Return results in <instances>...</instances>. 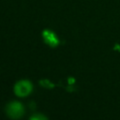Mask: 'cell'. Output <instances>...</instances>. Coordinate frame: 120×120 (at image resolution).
<instances>
[{"mask_svg": "<svg viewBox=\"0 0 120 120\" xmlns=\"http://www.w3.org/2000/svg\"><path fill=\"white\" fill-rule=\"evenodd\" d=\"M39 83L43 86V87H46V88H52L53 87V84L49 81V80H41L39 82Z\"/></svg>", "mask_w": 120, "mask_h": 120, "instance_id": "cell-5", "label": "cell"}, {"mask_svg": "<svg viewBox=\"0 0 120 120\" xmlns=\"http://www.w3.org/2000/svg\"><path fill=\"white\" fill-rule=\"evenodd\" d=\"M6 113L9 118L13 120H17L23 115L24 108L21 102L11 101L6 106Z\"/></svg>", "mask_w": 120, "mask_h": 120, "instance_id": "cell-1", "label": "cell"}, {"mask_svg": "<svg viewBox=\"0 0 120 120\" xmlns=\"http://www.w3.org/2000/svg\"><path fill=\"white\" fill-rule=\"evenodd\" d=\"M33 90V84L28 80H21L14 85V93L20 98L27 97Z\"/></svg>", "mask_w": 120, "mask_h": 120, "instance_id": "cell-2", "label": "cell"}, {"mask_svg": "<svg viewBox=\"0 0 120 120\" xmlns=\"http://www.w3.org/2000/svg\"><path fill=\"white\" fill-rule=\"evenodd\" d=\"M29 120H48V118L41 113H34Z\"/></svg>", "mask_w": 120, "mask_h": 120, "instance_id": "cell-4", "label": "cell"}, {"mask_svg": "<svg viewBox=\"0 0 120 120\" xmlns=\"http://www.w3.org/2000/svg\"><path fill=\"white\" fill-rule=\"evenodd\" d=\"M42 37H43V40L46 44H48L50 47H56L58 44H59V39L57 38L56 35L49 30V29H45L43 32H42Z\"/></svg>", "mask_w": 120, "mask_h": 120, "instance_id": "cell-3", "label": "cell"}]
</instances>
